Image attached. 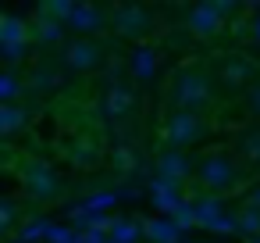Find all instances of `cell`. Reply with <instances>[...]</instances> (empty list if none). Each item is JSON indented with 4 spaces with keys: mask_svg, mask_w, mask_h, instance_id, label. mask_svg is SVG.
I'll return each instance as SVG.
<instances>
[{
    "mask_svg": "<svg viewBox=\"0 0 260 243\" xmlns=\"http://www.w3.org/2000/svg\"><path fill=\"white\" fill-rule=\"evenodd\" d=\"M171 104L178 111H192V115L203 111L210 104V83H207V75L200 68L175 72V79H171Z\"/></svg>",
    "mask_w": 260,
    "mask_h": 243,
    "instance_id": "obj_1",
    "label": "cell"
},
{
    "mask_svg": "<svg viewBox=\"0 0 260 243\" xmlns=\"http://www.w3.org/2000/svg\"><path fill=\"white\" fill-rule=\"evenodd\" d=\"M200 186L207 190V193H224V190H235L239 186V165H235V157H228L224 150H214V154H207L203 161H200Z\"/></svg>",
    "mask_w": 260,
    "mask_h": 243,
    "instance_id": "obj_2",
    "label": "cell"
},
{
    "mask_svg": "<svg viewBox=\"0 0 260 243\" xmlns=\"http://www.w3.org/2000/svg\"><path fill=\"white\" fill-rule=\"evenodd\" d=\"M0 54H4L8 65H15L29 54V22L18 11L0 18Z\"/></svg>",
    "mask_w": 260,
    "mask_h": 243,
    "instance_id": "obj_3",
    "label": "cell"
},
{
    "mask_svg": "<svg viewBox=\"0 0 260 243\" xmlns=\"http://www.w3.org/2000/svg\"><path fill=\"white\" fill-rule=\"evenodd\" d=\"M207 136V125L200 115L192 111H175L168 122H164V140L168 147H189V143H200Z\"/></svg>",
    "mask_w": 260,
    "mask_h": 243,
    "instance_id": "obj_4",
    "label": "cell"
},
{
    "mask_svg": "<svg viewBox=\"0 0 260 243\" xmlns=\"http://www.w3.org/2000/svg\"><path fill=\"white\" fill-rule=\"evenodd\" d=\"M185 25H189L192 36L210 40V36H217L224 29V11L217 8V0H214V4H192L185 11Z\"/></svg>",
    "mask_w": 260,
    "mask_h": 243,
    "instance_id": "obj_5",
    "label": "cell"
},
{
    "mask_svg": "<svg viewBox=\"0 0 260 243\" xmlns=\"http://www.w3.org/2000/svg\"><path fill=\"white\" fill-rule=\"evenodd\" d=\"M150 25H153V18H150L146 8H139V4H121V8H114V29H118V36H125V40H143V36L150 33Z\"/></svg>",
    "mask_w": 260,
    "mask_h": 243,
    "instance_id": "obj_6",
    "label": "cell"
},
{
    "mask_svg": "<svg viewBox=\"0 0 260 243\" xmlns=\"http://www.w3.org/2000/svg\"><path fill=\"white\" fill-rule=\"evenodd\" d=\"M25 186H29V193L36 197V200H54V193H57V172H54V165H47V161H29L25 165Z\"/></svg>",
    "mask_w": 260,
    "mask_h": 243,
    "instance_id": "obj_7",
    "label": "cell"
},
{
    "mask_svg": "<svg viewBox=\"0 0 260 243\" xmlns=\"http://www.w3.org/2000/svg\"><path fill=\"white\" fill-rule=\"evenodd\" d=\"M104 61V50L93 43V40H72L64 47V65L72 72H93L96 65Z\"/></svg>",
    "mask_w": 260,
    "mask_h": 243,
    "instance_id": "obj_8",
    "label": "cell"
},
{
    "mask_svg": "<svg viewBox=\"0 0 260 243\" xmlns=\"http://www.w3.org/2000/svg\"><path fill=\"white\" fill-rule=\"evenodd\" d=\"M150 200H153V207H157L164 218H175V214L185 207L182 186H175V182H168V179H153V182H150Z\"/></svg>",
    "mask_w": 260,
    "mask_h": 243,
    "instance_id": "obj_9",
    "label": "cell"
},
{
    "mask_svg": "<svg viewBox=\"0 0 260 243\" xmlns=\"http://www.w3.org/2000/svg\"><path fill=\"white\" fill-rule=\"evenodd\" d=\"M189 175H192V161H189L182 150H164V154L157 157V179H168V182L182 186Z\"/></svg>",
    "mask_w": 260,
    "mask_h": 243,
    "instance_id": "obj_10",
    "label": "cell"
},
{
    "mask_svg": "<svg viewBox=\"0 0 260 243\" xmlns=\"http://www.w3.org/2000/svg\"><path fill=\"white\" fill-rule=\"evenodd\" d=\"M68 29L79 33V40H89L93 33L104 29V11L96 4H75V15L68 18Z\"/></svg>",
    "mask_w": 260,
    "mask_h": 243,
    "instance_id": "obj_11",
    "label": "cell"
},
{
    "mask_svg": "<svg viewBox=\"0 0 260 243\" xmlns=\"http://www.w3.org/2000/svg\"><path fill=\"white\" fill-rule=\"evenodd\" d=\"M100 111H104V118H125L128 111H132V93L121 86V83H107V90H104V100H100Z\"/></svg>",
    "mask_w": 260,
    "mask_h": 243,
    "instance_id": "obj_12",
    "label": "cell"
},
{
    "mask_svg": "<svg viewBox=\"0 0 260 243\" xmlns=\"http://www.w3.org/2000/svg\"><path fill=\"white\" fill-rule=\"evenodd\" d=\"M221 83L228 90L253 86V61L249 58H228V61H221Z\"/></svg>",
    "mask_w": 260,
    "mask_h": 243,
    "instance_id": "obj_13",
    "label": "cell"
},
{
    "mask_svg": "<svg viewBox=\"0 0 260 243\" xmlns=\"http://www.w3.org/2000/svg\"><path fill=\"white\" fill-rule=\"evenodd\" d=\"M128 72L136 83H153L157 79V50L153 47H136L128 54Z\"/></svg>",
    "mask_w": 260,
    "mask_h": 243,
    "instance_id": "obj_14",
    "label": "cell"
},
{
    "mask_svg": "<svg viewBox=\"0 0 260 243\" xmlns=\"http://www.w3.org/2000/svg\"><path fill=\"white\" fill-rule=\"evenodd\" d=\"M143 225H146V236H150L153 243H182V229H178L175 218L157 214V218H150V222H143Z\"/></svg>",
    "mask_w": 260,
    "mask_h": 243,
    "instance_id": "obj_15",
    "label": "cell"
},
{
    "mask_svg": "<svg viewBox=\"0 0 260 243\" xmlns=\"http://www.w3.org/2000/svg\"><path fill=\"white\" fill-rule=\"evenodd\" d=\"M25 122H29V111L25 107H18V104H4V107H0V132H4V136L22 132Z\"/></svg>",
    "mask_w": 260,
    "mask_h": 243,
    "instance_id": "obj_16",
    "label": "cell"
},
{
    "mask_svg": "<svg viewBox=\"0 0 260 243\" xmlns=\"http://www.w3.org/2000/svg\"><path fill=\"white\" fill-rule=\"evenodd\" d=\"M196 211H200V229H210L221 214H228V211H224V200H221V197H214V193L200 197V200H196Z\"/></svg>",
    "mask_w": 260,
    "mask_h": 243,
    "instance_id": "obj_17",
    "label": "cell"
},
{
    "mask_svg": "<svg viewBox=\"0 0 260 243\" xmlns=\"http://www.w3.org/2000/svg\"><path fill=\"white\" fill-rule=\"evenodd\" d=\"M146 232V225L132 222V218H111V239L114 243H136Z\"/></svg>",
    "mask_w": 260,
    "mask_h": 243,
    "instance_id": "obj_18",
    "label": "cell"
},
{
    "mask_svg": "<svg viewBox=\"0 0 260 243\" xmlns=\"http://www.w3.org/2000/svg\"><path fill=\"white\" fill-rule=\"evenodd\" d=\"M64 22H54V18H36V40L43 43V47H54V43H61L64 40Z\"/></svg>",
    "mask_w": 260,
    "mask_h": 243,
    "instance_id": "obj_19",
    "label": "cell"
},
{
    "mask_svg": "<svg viewBox=\"0 0 260 243\" xmlns=\"http://www.w3.org/2000/svg\"><path fill=\"white\" fill-rule=\"evenodd\" d=\"M29 86H32V90H40V93L57 90V86H61V72H57L54 65H40V68L29 75Z\"/></svg>",
    "mask_w": 260,
    "mask_h": 243,
    "instance_id": "obj_20",
    "label": "cell"
},
{
    "mask_svg": "<svg viewBox=\"0 0 260 243\" xmlns=\"http://www.w3.org/2000/svg\"><path fill=\"white\" fill-rule=\"evenodd\" d=\"M118 200H121V190H96L93 197H86V207L96 211V214H104V211H111Z\"/></svg>",
    "mask_w": 260,
    "mask_h": 243,
    "instance_id": "obj_21",
    "label": "cell"
},
{
    "mask_svg": "<svg viewBox=\"0 0 260 243\" xmlns=\"http://www.w3.org/2000/svg\"><path fill=\"white\" fill-rule=\"evenodd\" d=\"M47 229H50V222H47V218H32V222H25V225H22L18 239H22V243H40V239H47Z\"/></svg>",
    "mask_w": 260,
    "mask_h": 243,
    "instance_id": "obj_22",
    "label": "cell"
},
{
    "mask_svg": "<svg viewBox=\"0 0 260 243\" xmlns=\"http://www.w3.org/2000/svg\"><path fill=\"white\" fill-rule=\"evenodd\" d=\"M239 147H242V154H246L253 165H260V125L246 129V132H242V140H239Z\"/></svg>",
    "mask_w": 260,
    "mask_h": 243,
    "instance_id": "obj_23",
    "label": "cell"
},
{
    "mask_svg": "<svg viewBox=\"0 0 260 243\" xmlns=\"http://www.w3.org/2000/svg\"><path fill=\"white\" fill-rule=\"evenodd\" d=\"M239 232H246L249 239H260V211H253V207L239 211Z\"/></svg>",
    "mask_w": 260,
    "mask_h": 243,
    "instance_id": "obj_24",
    "label": "cell"
},
{
    "mask_svg": "<svg viewBox=\"0 0 260 243\" xmlns=\"http://www.w3.org/2000/svg\"><path fill=\"white\" fill-rule=\"evenodd\" d=\"M18 93H22L18 75H15V72H4V75H0V100H4V104H15Z\"/></svg>",
    "mask_w": 260,
    "mask_h": 243,
    "instance_id": "obj_25",
    "label": "cell"
},
{
    "mask_svg": "<svg viewBox=\"0 0 260 243\" xmlns=\"http://www.w3.org/2000/svg\"><path fill=\"white\" fill-rule=\"evenodd\" d=\"M175 222H178V229L182 232H189V229H196L200 225V211H196V200H185V207L175 214Z\"/></svg>",
    "mask_w": 260,
    "mask_h": 243,
    "instance_id": "obj_26",
    "label": "cell"
},
{
    "mask_svg": "<svg viewBox=\"0 0 260 243\" xmlns=\"http://www.w3.org/2000/svg\"><path fill=\"white\" fill-rule=\"evenodd\" d=\"M210 232H221V236H232V232H239V214H221V218L210 225Z\"/></svg>",
    "mask_w": 260,
    "mask_h": 243,
    "instance_id": "obj_27",
    "label": "cell"
},
{
    "mask_svg": "<svg viewBox=\"0 0 260 243\" xmlns=\"http://www.w3.org/2000/svg\"><path fill=\"white\" fill-rule=\"evenodd\" d=\"M246 107H249V115H253V118H260V79L246 90Z\"/></svg>",
    "mask_w": 260,
    "mask_h": 243,
    "instance_id": "obj_28",
    "label": "cell"
},
{
    "mask_svg": "<svg viewBox=\"0 0 260 243\" xmlns=\"http://www.w3.org/2000/svg\"><path fill=\"white\" fill-rule=\"evenodd\" d=\"M72 161H75V165H93V161H96V154H93V147L79 143V147L72 150Z\"/></svg>",
    "mask_w": 260,
    "mask_h": 243,
    "instance_id": "obj_29",
    "label": "cell"
},
{
    "mask_svg": "<svg viewBox=\"0 0 260 243\" xmlns=\"http://www.w3.org/2000/svg\"><path fill=\"white\" fill-rule=\"evenodd\" d=\"M11 222H15V204L4 200L0 204V229H11Z\"/></svg>",
    "mask_w": 260,
    "mask_h": 243,
    "instance_id": "obj_30",
    "label": "cell"
},
{
    "mask_svg": "<svg viewBox=\"0 0 260 243\" xmlns=\"http://www.w3.org/2000/svg\"><path fill=\"white\" fill-rule=\"evenodd\" d=\"M114 157H118V165H121V168H125V172H128V168H132V165H136V154H132V150H128V147H118V150H114Z\"/></svg>",
    "mask_w": 260,
    "mask_h": 243,
    "instance_id": "obj_31",
    "label": "cell"
},
{
    "mask_svg": "<svg viewBox=\"0 0 260 243\" xmlns=\"http://www.w3.org/2000/svg\"><path fill=\"white\" fill-rule=\"evenodd\" d=\"M249 40H253V43L260 47V8L253 11V22H249Z\"/></svg>",
    "mask_w": 260,
    "mask_h": 243,
    "instance_id": "obj_32",
    "label": "cell"
},
{
    "mask_svg": "<svg viewBox=\"0 0 260 243\" xmlns=\"http://www.w3.org/2000/svg\"><path fill=\"white\" fill-rule=\"evenodd\" d=\"M246 207H253V211H260V186L256 190H249V204Z\"/></svg>",
    "mask_w": 260,
    "mask_h": 243,
    "instance_id": "obj_33",
    "label": "cell"
},
{
    "mask_svg": "<svg viewBox=\"0 0 260 243\" xmlns=\"http://www.w3.org/2000/svg\"><path fill=\"white\" fill-rule=\"evenodd\" d=\"M11 243H22V239H11Z\"/></svg>",
    "mask_w": 260,
    "mask_h": 243,
    "instance_id": "obj_34",
    "label": "cell"
},
{
    "mask_svg": "<svg viewBox=\"0 0 260 243\" xmlns=\"http://www.w3.org/2000/svg\"><path fill=\"white\" fill-rule=\"evenodd\" d=\"M111 243H114V239H111Z\"/></svg>",
    "mask_w": 260,
    "mask_h": 243,
    "instance_id": "obj_35",
    "label": "cell"
}]
</instances>
